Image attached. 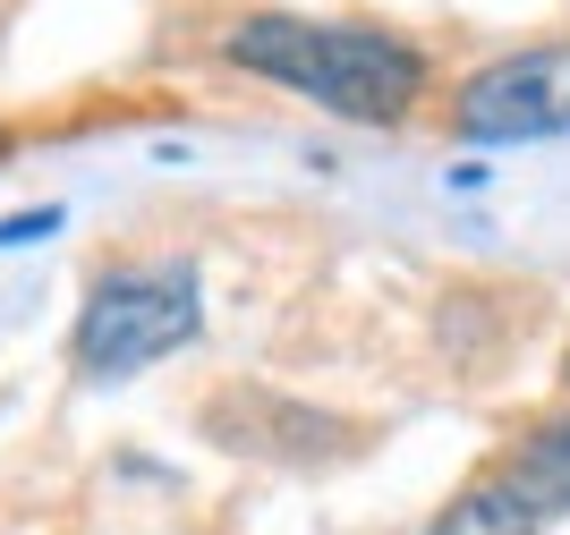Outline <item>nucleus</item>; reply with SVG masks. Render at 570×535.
Instances as JSON below:
<instances>
[{"label":"nucleus","mask_w":570,"mask_h":535,"mask_svg":"<svg viewBox=\"0 0 570 535\" xmlns=\"http://www.w3.org/2000/svg\"><path fill=\"white\" fill-rule=\"evenodd\" d=\"M222 51L247 77H264V86H289L341 119H366V128L409 119L417 93H426V60L401 34H383V26H333V18L264 9V18H238Z\"/></svg>","instance_id":"nucleus-1"},{"label":"nucleus","mask_w":570,"mask_h":535,"mask_svg":"<svg viewBox=\"0 0 570 535\" xmlns=\"http://www.w3.org/2000/svg\"><path fill=\"white\" fill-rule=\"evenodd\" d=\"M205 324L196 298V264H137V273H102L86 315H77V366L86 374H137L154 357L188 349Z\"/></svg>","instance_id":"nucleus-2"},{"label":"nucleus","mask_w":570,"mask_h":535,"mask_svg":"<svg viewBox=\"0 0 570 535\" xmlns=\"http://www.w3.org/2000/svg\"><path fill=\"white\" fill-rule=\"evenodd\" d=\"M460 137L469 145H537L570 137V34L528 43L460 86Z\"/></svg>","instance_id":"nucleus-3"},{"label":"nucleus","mask_w":570,"mask_h":535,"mask_svg":"<svg viewBox=\"0 0 570 535\" xmlns=\"http://www.w3.org/2000/svg\"><path fill=\"white\" fill-rule=\"evenodd\" d=\"M502 493H511L528 518H562L570 511V408H562V417H546L520 450H511Z\"/></svg>","instance_id":"nucleus-4"},{"label":"nucleus","mask_w":570,"mask_h":535,"mask_svg":"<svg viewBox=\"0 0 570 535\" xmlns=\"http://www.w3.org/2000/svg\"><path fill=\"white\" fill-rule=\"evenodd\" d=\"M434 535H546V527H537V518H528L502 485H469L452 511L434 518Z\"/></svg>","instance_id":"nucleus-5"},{"label":"nucleus","mask_w":570,"mask_h":535,"mask_svg":"<svg viewBox=\"0 0 570 535\" xmlns=\"http://www.w3.org/2000/svg\"><path fill=\"white\" fill-rule=\"evenodd\" d=\"M60 230V212H9V221H0V247H9V238H51Z\"/></svg>","instance_id":"nucleus-6"},{"label":"nucleus","mask_w":570,"mask_h":535,"mask_svg":"<svg viewBox=\"0 0 570 535\" xmlns=\"http://www.w3.org/2000/svg\"><path fill=\"white\" fill-rule=\"evenodd\" d=\"M0 153H9V128H0Z\"/></svg>","instance_id":"nucleus-7"}]
</instances>
